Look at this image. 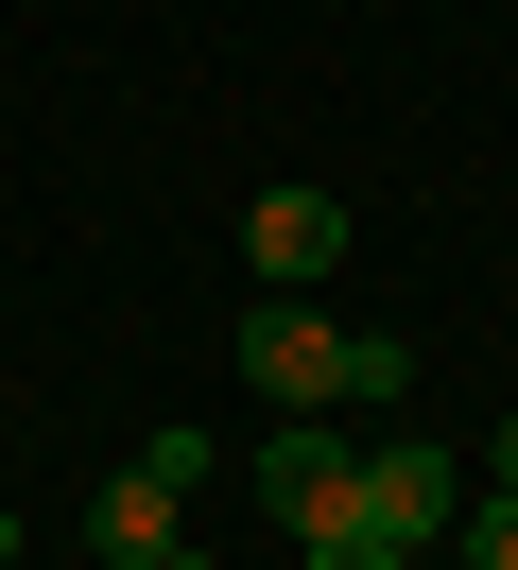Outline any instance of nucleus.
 <instances>
[{
  "instance_id": "obj_1",
  "label": "nucleus",
  "mask_w": 518,
  "mask_h": 570,
  "mask_svg": "<svg viewBox=\"0 0 518 570\" xmlns=\"http://www.w3.org/2000/svg\"><path fill=\"white\" fill-rule=\"evenodd\" d=\"M242 381H260L276 415H363V397H414V346H398V328H329V312H294V294H260V312H242Z\"/></svg>"
},
{
  "instance_id": "obj_5",
  "label": "nucleus",
  "mask_w": 518,
  "mask_h": 570,
  "mask_svg": "<svg viewBox=\"0 0 518 570\" xmlns=\"http://www.w3.org/2000/svg\"><path fill=\"white\" fill-rule=\"evenodd\" d=\"M363 519L398 535V553H432V535L467 519V501H449V466H432V450H414V432H398V450H363Z\"/></svg>"
},
{
  "instance_id": "obj_6",
  "label": "nucleus",
  "mask_w": 518,
  "mask_h": 570,
  "mask_svg": "<svg viewBox=\"0 0 518 570\" xmlns=\"http://www.w3.org/2000/svg\"><path fill=\"white\" fill-rule=\"evenodd\" d=\"M311 570H398V535H380L363 501H345V519H311Z\"/></svg>"
},
{
  "instance_id": "obj_4",
  "label": "nucleus",
  "mask_w": 518,
  "mask_h": 570,
  "mask_svg": "<svg viewBox=\"0 0 518 570\" xmlns=\"http://www.w3.org/2000/svg\"><path fill=\"white\" fill-rule=\"evenodd\" d=\"M242 259H260L276 294L329 277V259H345V208H329V190H260V208H242Z\"/></svg>"
},
{
  "instance_id": "obj_9",
  "label": "nucleus",
  "mask_w": 518,
  "mask_h": 570,
  "mask_svg": "<svg viewBox=\"0 0 518 570\" xmlns=\"http://www.w3.org/2000/svg\"><path fill=\"white\" fill-rule=\"evenodd\" d=\"M156 570H207V553H190V535H173V553H156Z\"/></svg>"
},
{
  "instance_id": "obj_7",
  "label": "nucleus",
  "mask_w": 518,
  "mask_h": 570,
  "mask_svg": "<svg viewBox=\"0 0 518 570\" xmlns=\"http://www.w3.org/2000/svg\"><path fill=\"white\" fill-rule=\"evenodd\" d=\"M449 553H467V570H518V501H501V484H483V501H467V519H449Z\"/></svg>"
},
{
  "instance_id": "obj_3",
  "label": "nucleus",
  "mask_w": 518,
  "mask_h": 570,
  "mask_svg": "<svg viewBox=\"0 0 518 570\" xmlns=\"http://www.w3.org/2000/svg\"><path fill=\"white\" fill-rule=\"evenodd\" d=\"M260 501H276L294 535H311V519H345V501H363V450H345L329 415H276V432H260Z\"/></svg>"
},
{
  "instance_id": "obj_2",
  "label": "nucleus",
  "mask_w": 518,
  "mask_h": 570,
  "mask_svg": "<svg viewBox=\"0 0 518 570\" xmlns=\"http://www.w3.org/2000/svg\"><path fill=\"white\" fill-rule=\"evenodd\" d=\"M207 466H225V450H207V432H138V466H121V484L87 501V553H121V570H156L173 535H190V501H207Z\"/></svg>"
},
{
  "instance_id": "obj_8",
  "label": "nucleus",
  "mask_w": 518,
  "mask_h": 570,
  "mask_svg": "<svg viewBox=\"0 0 518 570\" xmlns=\"http://www.w3.org/2000/svg\"><path fill=\"white\" fill-rule=\"evenodd\" d=\"M483 484H501V501H518V415H501V432H483Z\"/></svg>"
}]
</instances>
